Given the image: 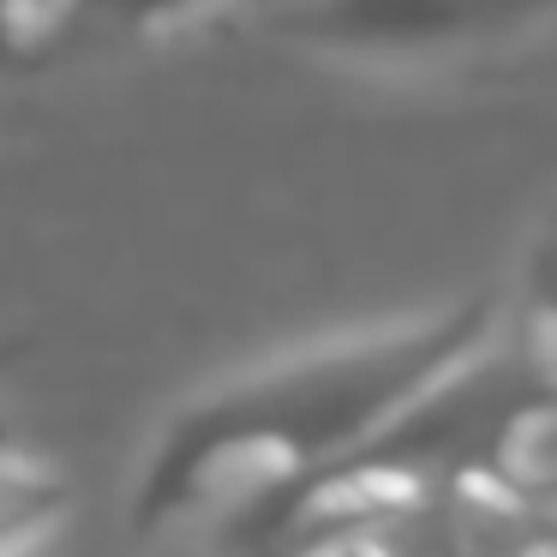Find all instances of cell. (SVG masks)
Here are the masks:
<instances>
[{
    "mask_svg": "<svg viewBox=\"0 0 557 557\" xmlns=\"http://www.w3.org/2000/svg\"><path fill=\"white\" fill-rule=\"evenodd\" d=\"M300 557H372V552H366V545L354 540V533H342V540H318V545H306Z\"/></svg>",
    "mask_w": 557,
    "mask_h": 557,
    "instance_id": "7a4b0ae2",
    "label": "cell"
},
{
    "mask_svg": "<svg viewBox=\"0 0 557 557\" xmlns=\"http://www.w3.org/2000/svg\"><path fill=\"white\" fill-rule=\"evenodd\" d=\"M73 7H90V13L114 18V25H186V18L198 13H216V7H228V0H73Z\"/></svg>",
    "mask_w": 557,
    "mask_h": 557,
    "instance_id": "6da1fadb",
    "label": "cell"
}]
</instances>
